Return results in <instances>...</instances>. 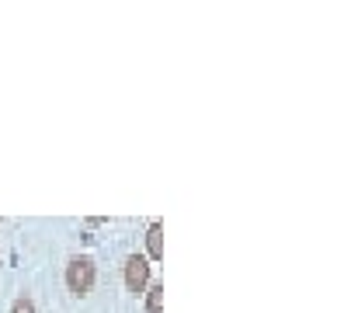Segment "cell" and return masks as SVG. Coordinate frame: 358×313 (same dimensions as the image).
<instances>
[{"label":"cell","mask_w":358,"mask_h":313,"mask_svg":"<svg viewBox=\"0 0 358 313\" xmlns=\"http://www.w3.org/2000/svg\"><path fill=\"white\" fill-rule=\"evenodd\" d=\"M146 286H150V261L132 254L125 261V289L129 293H146Z\"/></svg>","instance_id":"2"},{"label":"cell","mask_w":358,"mask_h":313,"mask_svg":"<svg viewBox=\"0 0 358 313\" xmlns=\"http://www.w3.org/2000/svg\"><path fill=\"white\" fill-rule=\"evenodd\" d=\"M94 279H98V268H94L91 258H73V261L66 265V286H70V293L87 296L91 286H94Z\"/></svg>","instance_id":"1"},{"label":"cell","mask_w":358,"mask_h":313,"mask_svg":"<svg viewBox=\"0 0 358 313\" xmlns=\"http://www.w3.org/2000/svg\"><path fill=\"white\" fill-rule=\"evenodd\" d=\"M10 313H35V300H31V296H17V300L10 303Z\"/></svg>","instance_id":"5"},{"label":"cell","mask_w":358,"mask_h":313,"mask_svg":"<svg viewBox=\"0 0 358 313\" xmlns=\"http://www.w3.org/2000/svg\"><path fill=\"white\" fill-rule=\"evenodd\" d=\"M146 313H164V282L146 286Z\"/></svg>","instance_id":"4"},{"label":"cell","mask_w":358,"mask_h":313,"mask_svg":"<svg viewBox=\"0 0 358 313\" xmlns=\"http://www.w3.org/2000/svg\"><path fill=\"white\" fill-rule=\"evenodd\" d=\"M146 247H150V258H153V261L164 258V226H160V223L150 226V233H146Z\"/></svg>","instance_id":"3"}]
</instances>
